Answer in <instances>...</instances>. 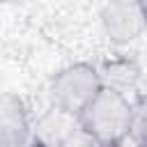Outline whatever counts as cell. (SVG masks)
<instances>
[{
  "instance_id": "1",
  "label": "cell",
  "mask_w": 147,
  "mask_h": 147,
  "mask_svg": "<svg viewBox=\"0 0 147 147\" xmlns=\"http://www.w3.org/2000/svg\"><path fill=\"white\" fill-rule=\"evenodd\" d=\"M138 113L129 94L113 83L96 94V99L76 119V126L101 147H124L133 136Z\"/></svg>"
},
{
  "instance_id": "2",
  "label": "cell",
  "mask_w": 147,
  "mask_h": 147,
  "mask_svg": "<svg viewBox=\"0 0 147 147\" xmlns=\"http://www.w3.org/2000/svg\"><path fill=\"white\" fill-rule=\"evenodd\" d=\"M106 78L101 69L92 62L78 60L60 67L46 87L48 106L60 115L76 124V119L83 115V110L96 99V94L106 87Z\"/></svg>"
},
{
  "instance_id": "3",
  "label": "cell",
  "mask_w": 147,
  "mask_h": 147,
  "mask_svg": "<svg viewBox=\"0 0 147 147\" xmlns=\"http://www.w3.org/2000/svg\"><path fill=\"white\" fill-rule=\"evenodd\" d=\"M99 25L103 37L115 46H129L138 41L147 30L145 2H108L99 11Z\"/></svg>"
},
{
  "instance_id": "4",
  "label": "cell",
  "mask_w": 147,
  "mask_h": 147,
  "mask_svg": "<svg viewBox=\"0 0 147 147\" xmlns=\"http://www.w3.org/2000/svg\"><path fill=\"white\" fill-rule=\"evenodd\" d=\"M32 115L23 96L14 92L0 94V147H30Z\"/></svg>"
},
{
  "instance_id": "5",
  "label": "cell",
  "mask_w": 147,
  "mask_h": 147,
  "mask_svg": "<svg viewBox=\"0 0 147 147\" xmlns=\"http://www.w3.org/2000/svg\"><path fill=\"white\" fill-rule=\"evenodd\" d=\"M55 147H101V145L94 142L90 136H85L78 126H74L71 131H67V133L55 142Z\"/></svg>"
},
{
  "instance_id": "6",
  "label": "cell",
  "mask_w": 147,
  "mask_h": 147,
  "mask_svg": "<svg viewBox=\"0 0 147 147\" xmlns=\"http://www.w3.org/2000/svg\"><path fill=\"white\" fill-rule=\"evenodd\" d=\"M138 147H147V136H145V138H142V140L138 142Z\"/></svg>"
}]
</instances>
